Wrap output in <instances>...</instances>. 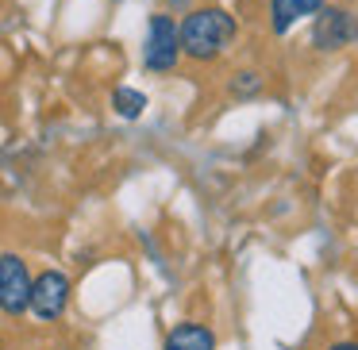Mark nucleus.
Returning <instances> with one entry per match:
<instances>
[{
	"label": "nucleus",
	"instance_id": "39448f33",
	"mask_svg": "<svg viewBox=\"0 0 358 350\" xmlns=\"http://www.w3.org/2000/svg\"><path fill=\"white\" fill-rule=\"evenodd\" d=\"M358 43V20L343 8H324L320 4L316 24H312V47L316 50H343Z\"/></svg>",
	"mask_w": 358,
	"mask_h": 350
},
{
	"label": "nucleus",
	"instance_id": "9d476101",
	"mask_svg": "<svg viewBox=\"0 0 358 350\" xmlns=\"http://www.w3.org/2000/svg\"><path fill=\"white\" fill-rule=\"evenodd\" d=\"M331 350H358V342H335Z\"/></svg>",
	"mask_w": 358,
	"mask_h": 350
},
{
	"label": "nucleus",
	"instance_id": "0eeeda50",
	"mask_svg": "<svg viewBox=\"0 0 358 350\" xmlns=\"http://www.w3.org/2000/svg\"><path fill=\"white\" fill-rule=\"evenodd\" d=\"M166 350H216V335L201 323H178L166 335Z\"/></svg>",
	"mask_w": 358,
	"mask_h": 350
},
{
	"label": "nucleus",
	"instance_id": "f257e3e1",
	"mask_svg": "<svg viewBox=\"0 0 358 350\" xmlns=\"http://www.w3.org/2000/svg\"><path fill=\"white\" fill-rule=\"evenodd\" d=\"M178 43L181 54L196 58V62H212L235 43V20L224 8H196L181 20Z\"/></svg>",
	"mask_w": 358,
	"mask_h": 350
},
{
	"label": "nucleus",
	"instance_id": "f03ea898",
	"mask_svg": "<svg viewBox=\"0 0 358 350\" xmlns=\"http://www.w3.org/2000/svg\"><path fill=\"white\" fill-rule=\"evenodd\" d=\"M181 58V43H178V24L166 12H155L147 24V43H143V66L150 73H170Z\"/></svg>",
	"mask_w": 358,
	"mask_h": 350
},
{
	"label": "nucleus",
	"instance_id": "6e6552de",
	"mask_svg": "<svg viewBox=\"0 0 358 350\" xmlns=\"http://www.w3.org/2000/svg\"><path fill=\"white\" fill-rule=\"evenodd\" d=\"M112 104H116V112L124 119H139L143 112H147V96L139 93V89H116V93H112Z\"/></svg>",
	"mask_w": 358,
	"mask_h": 350
},
{
	"label": "nucleus",
	"instance_id": "7ed1b4c3",
	"mask_svg": "<svg viewBox=\"0 0 358 350\" xmlns=\"http://www.w3.org/2000/svg\"><path fill=\"white\" fill-rule=\"evenodd\" d=\"M66 304H70V277H66V273L43 270L39 277H31V300H27V308H31L39 319L55 323V319L66 312Z\"/></svg>",
	"mask_w": 358,
	"mask_h": 350
},
{
	"label": "nucleus",
	"instance_id": "1a4fd4ad",
	"mask_svg": "<svg viewBox=\"0 0 358 350\" xmlns=\"http://www.w3.org/2000/svg\"><path fill=\"white\" fill-rule=\"evenodd\" d=\"M258 73H239V81L231 85V93H239V96H250V93H258Z\"/></svg>",
	"mask_w": 358,
	"mask_h": 350
},
{
	"label": "nucleus",
	"instance_id": "20e7f679",
	"mask_svg": "<svg viewBox=\"0 0 358 350\" xmlns=\"http://www.w3.org/2000/svg\"><path fill=\"white\" fill-rule=\"evenodd\" d=\"M31 300V273L20 254H0V312L24 316Z\"/></svg>",
	"mask_w": 358,
	"mask_h": 350
},
{
	"label": "nucleus",
	"instance_id": "423d86ee",
	"mask_svg": "<svg viewBox=\"0 0 358 350\" xmlns=\"http://www.w3.org/2000/svg\"><path fill=\"white\" fill-rule=\"evenodd\" d=\"M320 4L324 0H270V16H273V31L285 35L293 31V24H301V20L316 16Z\"/></svg>",
	"mask_w": 358,
	"mask_h": 350
}]
</instances>
